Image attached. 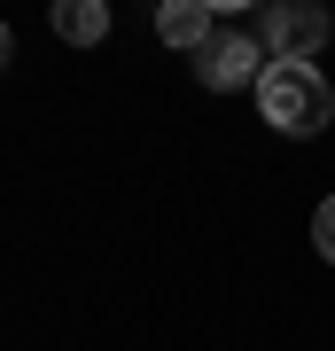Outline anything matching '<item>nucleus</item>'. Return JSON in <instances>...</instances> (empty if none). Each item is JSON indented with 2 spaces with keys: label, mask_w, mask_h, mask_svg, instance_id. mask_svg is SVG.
<instances>
[{
  "label": "nucleus",
  "mask_w": 335,
  "mask_h": 351,
  "mask_svg": "<svg viewBox=\"0 0 335 351\" xmlns=\"http://www.w3.org/2000/svg\"><path fill=\"white\" fill-rule=\"evenodd\" d=\"M258 110H265V125H273V133L312 141V133H327V117H335V86L320 78V63H265Z\"/></svg>",
  "instance_id": "f257e3e1"
},
{
  "label": "nucleus",
  "mask_w": 335,
  "mask_h": 351,
  "mask_svg": "<svg viewBox=\"0 0 335 351\" xmlns=\"http://www.w3.org/2000/svg\"><path fill=\"white\" fill-rule=\"evenodd\" d=\"M195 78L211 94H234V86H258L265 78V39H242V32H219L211 47L195 55Z\"/></svg>",
  "instance_id": "f03ea898"
},
{
  "label": "nucleus",
  "mask_w": 335,
  "mask_h": 351,
  "mask_svg": "<svg viewBox=\"0 0 335 351\" xmlns=\"http://www.w3.org/2000/svg\"><path fill=\"white\" fill-rule=\"evenodd\" d=\"M327 47V16L320 8H265V63H312Z\"/></svg>",
  "instance_id": "7ed1b4c3"
},
{
  "label": "nucleus",
  "mask_w": 335,
  "mask_h": 351,
  "mask_svg": "<svg viewBox=\"0 0 335 351\" xmlns=\"http://www.w3.org/2000/svg\"><path fill=\"white\" fill-rule=\"evenodd\" d=\"M156 32H164V47H211V8H203V0H164V8H156Z\"/></svg>",
  "instance_id": "20e7f679"
},
{
  "label": "nucleus",
  "mask_w": 335,
  "mask_h": 351,
  "mask_svg": "<svg viewBox=\"0 0 335 351\" xmlns=\"http://www.w3.org/2000/svg\"><path fill=\"white\" fill-rule=\"evenodd\" d=\"M55 32L71 39V47H94V39L110 32V8H101V0H55Z\"/></svg>",
  "instance_id": "39448f33"
},
{
  "label": "nucleus",
  "mask_w": 335,
  "mask_h": 351,
  "mask_svg": "<svg viewBox=\"0 0 335 351\" xmlns=\"http://www.w3.org/2000/svg\"><path fill=\"white\" fill-rule=\"evenodd\" d=\"M312 250H320V258L335 265V195L320 203V211H312Z\"/></svg>",
  "instance_id": "423d86ee"
},
{
  "label": "nucleus",
  "mask_w": 335,
  "mask_h": 351,
  "mask_svg": "<svg viewBox=\"0 0 335 351\" xmlns=\"http://www.w3.org/2000/svg\"><path fill=\"white\" fill-rule=\"evenodd\" d=\"M0 71H8V24H0Z\"/></svg>",
  "instance_id": "0eeeda50"
}]
</instances>
